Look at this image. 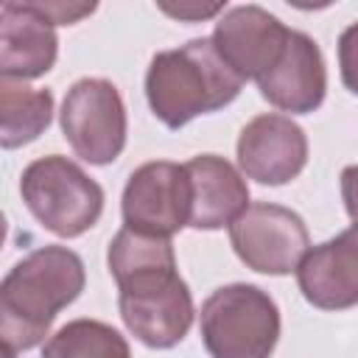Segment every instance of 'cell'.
I'll list each match as a JSON object with an SVG mask.
<instances>
[{
  "instance_id": "1",
  "label": "cell",
  "mask_w": 358,
  "mask_h": 358,
  "mask_svg": "<svg viewBox=\"0 0 358 358\" xmlns=\"http://www.w3.org/2000/svg\"><path fill=\"white\" fill-rule=\"evenodd\" d=\"M106 266L117 282V308L129 333L151 350L176 347L196 310L171 241L123 227L109 243Z\"/></svg>"
},
{
  "instance_id": "2",
  "label": "cell",
  "mask_w": 358,
  "mask_h": 358,
  "mask_svg": "<svg viewBox=\"0 0 358 358\" xmlns=\"http://www.w3.org/2000/svg\"><path fill=\"white\" fill-rule=\"evenodd\" d=\"M84 260L67 246H39L0 280V344L8 350L36 347L62 308L84 291Z\"/></svg>"
},
{
  "instance_id": "3",
  "label": "cell",
  "mask_w": 358,
  "mask_h": 358,
  "mask_svg": "<svg viewBox=\"0 0 358 358\" xmlns=\"http://www.w3.org/2000/svg\"><path fill=\"white\" fill-rule=\"evenodd\" d=\"M243 81L218 59L210 36L154 53L145 70V101L168 129H182L199 115L232 103Z\"/></svg>"
},
{
  "instance_id": "4",
  "label": "cell",
  "mask_w": 358,
  "mask_h": 358,
  "mask_svg": "<svg viewBox=\"0 0 358 358\" xmlns=\"http://www.w3.org/2000/svg\"><path fill=\"white\" fill-rule=\"evenodd\" d=\"M199 330L210 358H271L280 341V308L263 288L229 282L204 299Z\"/></svg>"
},
{
  "instance_id": "5",
  "label": "cell",
  "mask_w": 358,
  "mask_h": 358,
  "mask_svg": "<svg viewBox=\"0 0 358 358\" xmlns=\"http://www.w3.org/2000/svg\"><path fill=\"white\" fill-rule=\"evenodd\" d=\"M20 196L31 215L59 238H78L103 213V187L73 159L48 154L20 176Z\"/></svg>"
},
{
  "instance_id": "6",
  "label": "cell",
  "mask_w": 358,
  "mask_h": 358,
  "mask_svg": "<svg viewBox=\"0 0 358 358\" xmlns=\"http://www.w3.org/2000/svg\"><path fill=\"white\" fill-rule=\"evenodd\" d=\"M62 134L73 154L90 165H109L126 145V106L106 78H78L59 112Z\"/></svg>"
},
{
  "instance_id": "7",
  "label": "cell",
  "mask_w": 358,
  "mask_h": 358,
  "mask_svg": "<svg viewBox=\"0 0 358 358\" xmlns=\"http://www.w3.org/2000/svg\"><path fill=\"white\" fill-rule=\"evenodd\" d=\"M229 243L241 263L257 274H291L310 249L305 221L282 207L257 201L229 224Z\"/></svg>"
},
{
  "instance_id": "8",
  "label": "cell",
  "mask_w": 358,
  "mask_h": 358,
  "mask_svg": "<svg viewBox=\"0 0 358 358\" xmlns=\"http://www.w3.org/2000/svg\"><path fill=\"white\" fill-rule=\"evenodd\" d=\"M120 213L126 229L171 241V235L187 227L190 213L185 168L179 162L154 159L131 171L123 187Z\"/></svg>"
},
{
  "instance_id": "9",
  "label": "cell",
  "mask_w": 358,
  "mask_h": 358,
  "mask_svg": "<svg viewBox=\"0 0 358 358\" xmlns=\"http://www.w3.org/2000/svg\"><path fill=\"white\" fill-rule=\"evenodd\" d=\"M238 165L246 179L260 185H288L308 165V137L302 126L285 115H257L241 129Z\"/></svg>"
},
{
  "instance_id": "10",
  "label": "cell",
  "mask_w": 358,
  "mask_h": 358,
  "mask_svg": "<svg viewBox=\"0 0 358 358\" xmlns=\"http://www.w3.org/2000/svg\"><path fill=\"white\" fill-rule=\"evenodd\" d=\"M288 31V25L260 6H235L218 17L210 42L241 81H257L277 62Z\"/></svg>"
},
{
  "instance_id": "11",
  "label": "cell",
  "mask_w": 358,
  "mask_h": 358,
  "mask_svg": "<svg viewBox=\"0 0 358 358\" xmlns=\"http://www.w3.org/2000/svg\"><path fill=\"white\" fill-rule=\"evenodd\" d=\"M257 90L280 112L308 115L319 109L327 92V70L319 45L291 28L277 62L257 78Z\"/></svg>"
},
{
  "instance_id": "12",
  "label": "cell",
  "mask_w": 358,
  "mask_h": 358,
  "mask_svg": "<svg viewBox=\"0 0 358 358\" xmlns=\"http://www.w3.org/2000/svg\"><path fill=\"white\" fill-rule=\"evenodd\" d=\"M296 282L302 296L319 310H350L358 302V238L347 227L336 238L308 249L299 260Z\"/></svg>"
},
{
  "instance_id": "13",
  "label": "cell",
  "mask_w": 358,
  "mask_h": 358,
  "mask_svg": "<svg viewBox=\"0 0 358 358\" xmlns=\"http://www.w3.org/2000/svg\"><path fill=\"white\" fill-rule=\"evenodd\" d=\"M187 176V227L221 229L229 227L249 207V187L241 171L218 154H199L182 162Z\"/></svg>"
},
{
  "instance_id": "14",
  "label": "cell",
  "mask_w": 358,
  "mask_h": 358,
  "mask_svg": "<svg viewBox=\"0 0 358 358\" xmlns=\"http://www.w3.org/2000/svg\"><path fill=\"white\" fill-rule=\"evenodd\" d=\"M56 28L31 3L0 6V76L20 81L39 78L56 64Z\"/></svg>"
},
{
  "instance_id": "15",
  "label": "cell",
  "mask_w": 358,
  "mask_h": 358,
  "mask_svg": "<svg viewBox=\"0 0 358 358\" xmlns=\"http://www.w3.org/2000/svg\"><path fill=\"white\" fill-rule=\"evenodd\" d=\"M53 120V92L0 76V148L34 143Z\"/></svg>"
},
{
  "instance_id": "16",
  "label": "cell",
  "mask_w": 358,
  "mask_h": 358,
  "mask_svg": "<svg viewBox=\"0 0 358 358\" xmlns=\"http://www.w3.org/2000/svg\"><path fill=\"white\" fill-rule=\"evenodd\" d=\"M42 358H131V350L112 324L73 319L45 341Z\"/></svg>"
},
{
  "instance_id": "17",
  "label": "cell",
  "mask_w": 358,
  "mask_h": 358,
  "mask_svg": "<svg viewBox=\"0 0 358 358\" xmlns=\"http://www.w3.org/2000/svg\"><path fill=\"white\" fill-rule=\"evenodd\" d=\"M39 17H45L53 28L56 25H73L95 11V3H31Z\"/></svg>"
},
{
  "instance_id": "18",
  "label": "cell",
  "mask_w": 358,
  "mask_h": 358,
  "mask_svg": "<svg viewBox=\"0 0 358 358\" xmlns=\"http://www.w3.org/2000/svg\"><path fill=\"white\" fill-rule=\"evenodd\" d=\"M157 8H159L162 14L179 20V22H201V20L215 17L218 11H224L221 3H215V6H199V3H179V6H176V3H159Z\"/></svg>"
},
{
  "instance_id": "19",
  "label": "cell",
  "mask_w": 358,
  "mask_h": 358,
  "mask_svg": "<svg viewBox=\"0 0 358 358\" xmlns=\"http://www.w3.org/2000/svg\"><path fill=\"white\" fill-rule=\"evenodd\" d=\"M6 235H8V224H6V215L0 213V246L6 243Z\"/></svg>"
},
{
  "instance_id": "20",
  "label": "cell",
  "mask_w": 358,
  "mask_h": 358,
  "mask_svg": "<svg viewBox=\"0 0 358 358\" xmlns=\"http://www.w3.org/2000/svg\"><path fill=\"white\" fill-rule=\"evenodd\" d=\"M0 358H14V350H8V347L0 344Z\"/></svg>"
}]
</instances>
